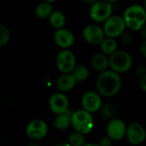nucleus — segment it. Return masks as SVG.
Segmentation results:
<instances>
[{"instance_id": "1", "label": "nucleus", "mask_w": 146, "mask_h": 146, "mask_svg": "<svg viewBox=\"0 0 146 146\" xmlns=\"http://www.w3.org/2000/svg\"><path fill=\"white\" fill-rule=\"evenodd\" d=\"M96 86L99 95L108 98L113 97L116 95L121 88V77L119 74L112 70H107L99 74Z\"/></svg>"}, {"instance_id": "2", "label": "nucleus", "mask_w": 146, "mask_h": 146, "mask_svg": "<svg viewBox=\"0 0 146 146\" xmlns=\"http://www.w3.org/2000/svg\"><path fill=\"white\" fill-rule=\"evenodd\" d=\"M126 27L131 31H140L145 25L146 10L142 5L133 4L127 7L123 14Z\"/></svg>"}, {"instance_id": "3", "label": "nucleus", "mask_w": 146, "mask_h": 146, "mask_svg": "<svg viewBox=\"0 0 146 146\" xmlns=\"http://www.w3.org/2000/svg\"><path fill=\"white\" fill-rule=\"evenodd\" d=\"M71 124L75 132L83 135L91 133L94 127V121L91 113L84 110H80L73 113Z\"/></svg>"}, {"instance_id": "4", "label": "nucleus", "mask_w": 146, "mask_h": 146, "mask_svg": "<svg viewBox=\"0 0 146 146\" xmlns=\"http://www.w3.org/2000/svg\"><path fill=\"white\" fill-rule=\"evenodd\" d=\"M109 59L110 70L119 74L128 71L133 65L132 56L125 50H117Z\"/></svg>"}, {"instance_id": "5", "label": "nucleus", "mask_w": 146, "mask_h": 146, "mask_svg": "<svg viewBox=\"0 0 146 146\" xmlns=\"http://www.w3.org/2000/svg\"><path fill=\"white\" fill-rule=\"evenodd\" d=\"M113 9L110 1H96L90 7V16L95 22H105L112 16Z\"/></svg>"}, {"instance_id": "6", "label": "nucleus", "mask_w": 146, "mask_h": 146, "mask_svg": "<svg viewBox=\"0 0 146 146\" xmlns=\"http://www.w3.org/2000/svg\"><path fill=\"white\" fill-rule=\"evenodd\" d=\"M126 27L123 17L112 15L104 22L103 29L106 38H115L117 37H121L125 33Z\"/></svg>"}, {"instance_id": "7", "label": "nucleus", "mask_w": 146, "mask_h": 146, "mask_svg": "<svg viewBox=\"0 0 146 146\" xmlns=\"http://www.w3.org/2000/svg\"><path fill=\"white\" fill-rule=\"evenodd\" d=\"M56 65L62 74H72L74 69L76 68L75 55L69 50H62L56 56Z\"/></svg>"}, {"instance_id": "8", "label": "nucleus", "mask_w": 146, "mask_h": 146, "mask_svg": "<svg viewBox=\"0 0 146 146\" xmlns=\"http://www.w3.org/2000/svg\"><path fill=\"white\" fill-rule=\"evenodd\" d=\"M82 36L85 41L92 45L101 44L105 38L104 29L98 25H87L82 32Z\"/></svg>"}, {"instance_id": "9", "label": "nucleus", "mask_w": 146, "mask_h": 146, "mask_svg": "<svg viewBox=\"0 0 146 146\" xmlns=\"http://www.w3.org/2000/svg\"><path fill=\"white\" fill-rule=\"evenodd\" d=\"M48 133V126L43 120H33L28 123L26 128L27 136L33 140L43 139Z\"/></svg>"}, {"instance_id": "10", "label": "nucleus", "mask_w": 146, "mask_h": 146, "mask_svg": "<svg viewBox=\"0 0 146 146\" xmlns=\"http://www.w3.org/2000/svg\"><path fill=\"white\" fill-rule=\"evenodd\" d=\"M49 106L50 110L56 115L67 113L69 107V101L68 97L62 92H56L50 96L49 100Z\"/></svg>"}, {"instance_id": "11", "label": "nucleus", "mask_w": 146, "mask_h": 146, "mask_svg": "<svg viewBox=\"0 0 146 146\" xmlns=\"http://www.w3.org/2000/svg\"><path fill=\"white\" fill-rule=\"evenodd\" d=\"M81 105L84 110L91 114L98 111L103 106L101 97L95 92H87L81 98Z\"/></svg>"}, {"instance_id": "12", "label": "nucleus", "mask_w": 146, "mask_h": 146, "mask_svg": "<svg viewBox=\"0 0 146 146\" xmlns=\"http://www.w3.org/2000/svg\"><path fill=\"white\" fill-rule=\"evenodd\" d=\"M126 137L130 144L133 145H140L145 140V129L140 123H132L127 129Z\"/></svg>"}, {"instance_id": "13", "label": "nucleus", "mask_w": 146, "mask_h": 146, "mask_svg": "<svg viewBox=\"0 0 146 146\" xmlns=\"http://www.w3.org/2000/svg\"><path fill=\"white\" fill-rule=\"evenodd\" d=\"M127 127L125 123L120 119H112L106 127L107 136L114 140L119 141L123 139L127 133Z\"/></svg>"}, {"instance_id": "14", "label": "nucleus", "mask_w": 146, "mask_h": 146, "mask_svg": "<svg viewBox=\"0 0 146 146\" xmlns=\"http://www.w3.org/2000/svg\"><path fill=\"white\" fill-rule=\"evenodd\" d=\"M54 41L60 48L63 50H68L74 44V36L69 30L62 28L55 32Z\"/></svg>"}, {"instance_id": "15", "label": "nucleus", "mask_w": 146, "mask_h": 146, "mask_svg": "<svg viewBox=\"0 0 146 146\" xmlns=\"http://www.w3.org/2000/svg\"><path fill=\"white\" fill-rule=\"evenodd\" d=\"M76 80L72 75V74H62L56 80V86L58 90V92L65 93L70 92L76 84Z\"/></svg>"}, {"instance_id": "16", "label": "nucleus", "mask_w": 146, "mask_h": 146, "mask_svg": "<svg viewBox=\"0 0 146 146\" xmlns=\"http://www.w3.org/2000/svg\"><path fill=\"white\" fill-rule=\"evenodd\" d=\"M92 68L100 73L109 70L110 67V59L106 55L103 53H98L94 55L92 58Z\"/></svg>"}, {"instance_id": "17", "label": "nucleus", "mask_w": 146, "mask_h": 146, "mask_svg": "<svg viewBox=\"0 0 146 146\" xmlns=\"http://www.w3.org/2000/svg\"><path fill=\"white\" fill-rule=\"evenodd\" d=\"M72 115L70 111H68L65 114L56 115L54 120V127L59 131H64L69 127L72 121Z\"/></svg>"}, {"instance_id": "18", "label": "nucleus", "mask_w": 146, "mask_h": 146, "mask_svg": "<svg viewBox=\"0 0 146 146\" xmlns=\"http://www.w3.org/2000/svg\"><path fill=\"white\" fill-rule=\"evenodd\" d=\"M34 12L36 16L39 19H46L48 17L50 18V16L53 13L52 4L50 1L42 2L36 6Z\"/></svg>"}, {"instance_id": "19", "label": "nucleus", "mask_w": 146, "mask_h": 146, "mask_svg": "<svg viewBox=\"0 0 146 146\" xmlns=\"http://www.w3.org/2000/svg\"><path fill=\"white\" fill-rule=\"evenodd\" d=\"M102 53L106 56H111L117 51V42L115 38H105L103 43L100 44Z\"/></svg>"}, {"instance_id": "20", "label": "nucleus", "mask_w": 146, "mask_h": 146, "mask_svg": "<svg viewBox=\"0 0 146 146\" xmlns=\"http://www.w3.org/2000/svg\"><path fill=\"white\" fill-rule=\"evenodd\" d=\"M49 21H50V25L54 28L58 30V29L63 28V27L66 23V17L62 12L56 10V11H53V13L51 14V15L49 18Z\"/></svg>"}, {"instance_id": "21", "label": "nucleus", "mask_w": 146, "mask_h": 146, "mask_svg": "<svg viewBox=\"0 0 146 146\" xmlns=\"http://www.w3.org/2000/svg\"><path fill=\"white\" fill-rule=\"evenodd\" d=\"M89 69L85 65H78L72 72V75L75 79L77 83L85 81L89 77Z\"/></svg>"}, {"instance_id": "22", "label": "nucleus", "mask_w": 146, "mask_h": 146, "mask_svg": "<svg viewBox=\"0 0 146 146\" xmlns=\"http://www.w3.org/2000/svg\"><path fill=\"white\" fill-rule=\"evenodd\" d=\"M68 142L71 146H84L86 145V139L83 134L78 132H74L69 134Z\"/></svg>"}, {"instance_id": "23", "label": "nucleus", "mask_w": 146, "mask_h": 146, "mask_svg": "<svg viewBox=\"0 0 146 146\" xmlns=\"http://www.w3.org/2000/svg\"><path fill=\"white\" fill-rule=\"evenodd\" d=\"M10 39V32L9 30V28L1 24L0 25V46L3 47L5 46Z\"/></svg>"}, {"instance_id": "24", "label": "nucleus", "mask_w": 146, "mask_h": 146, "mask_svg": "<svg viewBox=\"0 0 146 146\" xmlns=\"http://www.w3.org/2000/svg\"><path fill=\"white\" fill-rule=\"evenodd\" d=\"M99 111L102 116L105 119H111L115 115V109L111 104H103Z\"/></svg>"}, {"instance_id": "25", "label": "nucleus", "mask_w": 146, "mask_h": 146, "mask_svg": "<svg viewBox=\"0 0 146 146\" xmlns=\"http://www.w3.org/2000/svg\"><path fill=\"white\" fill-rule=\"evenodd\" d=\"M121 42L123 44L129 45L133 43L134 37H133V34L132 32H126L125 31V33L121 36Z\"/></svg>"}, {"instance_id": "26", "label": "nucleus", "mask_w": 146, "mask_h": 146, "mask_svg": "<svg viewBox=\"0 0 146 146\" xmlns=\"http://www.w3.org/2000/svg\"><path fill=\"white\" fill-rule=\"evenodd\" d=\"M112 141H113L112 139H110L108 136H106V137H104L100 139L99 145L101 146H111Z\"/></svg>"}, {"instance_id": "27", "label": "nucleus", "mask_w": 146, "mask_h": 146, "mask_svg": "<svg viewBox=\"0 0 146 146\" xmlns=\"http://www.w3.org/2000/svg\"><path fill=\"white\" fill-rule=\"evenodd\" d=\"M136 73L138 75H139L140 77H143L144 75L146 74V68L144 65H139L136 68Z\"/></svg>"}, {"instance_id": "28", "label": "nucleus", "mask_w": 146, "mask_h": 146, "mask_svg": "<svg viewBox=\"0 0 146 146\" xmlns=\"http://www.w3.org/2000/svg\"><path fill=\"white\" fill-rule=\"evenodd\" d=\"M139 50H140V52H141L142 56L146 57V40H144V41L141 43Z\"/></svg>"}, {"instance_id": "29", "label": "nucleus", "mask_w": 146, "mask_h": 146, "mask_svg": "<svg viewBox=\"0 0 146 146\" xmlns=\"http://www.w3.org/2000/svg\"><path fill=\"white\" fill-rule=\"evenodd\" d=\"M140 86L142 88V90L146 92V74L144 75L143 77H141L140 79Z\"/></svg>"}, {"instance_id": "30", "label": "nucleus", "mask_w": 146, "mask_h": 146, "mask_svg": "<svg viewBox=\"0 0 146 146\" xmlns=\"http://www.w3.org/2000/svg\"><path fill=\"white\" fill-rule=\"evenodd\" d=\"M140 35H141V37L145 39V40H146V24L140 29Z\"/></svg>"}, {"instance_id": "31", "label": "nucleus", "mask_w": 146, "mask_h": 146, "mask_svg": "<svg viewBox=\"0 0 146 146\" xmlns=\"http://www.w3.org/2000/svg\"><path fill=\"white\" fill-rule=\"evenodd\" d=\"M55 146H71V145L68 142H62V143H57Z\"/></svg>"}, {"instance_id": "32", "label": "nucleus", "mask_w": 146, "mask_h": 146, "mask_svg": "<svg viewBox=\"0 0 146 146\" xmlns=\"http://www.w3.org/2000/svg\"><path fill=\"white\" fill-rule=\"evenodd\" d=\"M84 146H101L99 144H94V143H88L86 144Z\"/></svg>"}, {"instance_id": "33", "label": "nucleus", "mask_w": 146, "mask_h": 146, "mask_svg": "<svg viewBox=\"0 0 146 146\" xmlns=\"http://www.w3.org/2000/svg\"><path fill=\"white\" fill-rule=\"evenodd\" d=\"M143 7L145 8V9L146 10V0L144 2V3H143Z\"/></svg>"}]
</instances>
